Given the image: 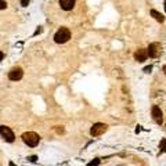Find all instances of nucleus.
I'll use <instances>...</instances> for the list:
<instances>
[{
	"label": "nucleus",
	"mask_w": 166,
	"mask_h": 166,
	"mask_svg": "<svg viewBox=\"0 0 166 166\" xmlns=\"http://www.w3.org/2000/svg\"><path fill=\"white\" fill-rule=\"evenodd\" d=\"M151 15H152L154 18L158 21V22H164V21H165V17L162 15L161 13H158L156 10H151Z\"/></svg>",
	"instance_id": "obj_10"
},
{
	"label": "nucleus",
	"mask_w": 166,
	"mask_h": 166,
	"mask_svg": "<svg viewBox=\"0 0 166 166\" xmlns=\"http://www.w3.org/2000/svg\"><path fill=\"white\" fill-rule=\"evenodd\" d=\"M159 151L161 152H166V138H162L159 143Z\"/></svg>",
	"instance_id": "obj_11"
},
{
	"label": "nucleus",
	"mask_w": 166,
	"mask_h": 166,
	"mask_svg": "<svg viewBox=\"0 0 166 166\" xmlns=\"http://www.w3.org/2000/svg\"><path fill=\"white\" fill-rule=\"evenodd\" d=\"M60 6L62 10L69 11L75 7V0H60Z\"/></svg>",
	"instance_id": "obj_9"
},
{
	"label": "nucleus",
	"mask_w": 166,
	"mask_h": 166,
	"mask_svg": "<svg viewBox=\"0 0 166 166\" xmlns=\"http://www.w3.org/2000/svg\"><path fill=\"white\" fill-rule=\"evenodd\" d=\"M22 141L28 145V147H36L40 141V137H39V134L35 132H25L22 134Z\"/></svg>",
	"instance_id": "obj_2"
},
{
	"label": "nucleus",
	"mask_w": 166,
	"mask_h": 166,
	"mask_svg": "<svg viewBox=\"0 0 166 166\" xmlns=\"http://www.w3.org/2000/svg\"><path fill=\"white\" fill-rule=\"evenodd\" d=\"M148 54H147V50L145 49H138L137 51L134 53V60L137 62H144L145 60H147Z\"/></svg>",
	"instance_id": "obj_8"
},
{
	"label": "nucleus",
	"mask_w": 166,
	"mask_h": 166,
	"mask_svg": "<svg viewBox=\"0 0 166 166\" xmlns=\"http://www.w3.org/2000/svg\"><path fill=\"white\" fill-rule=\"evenodd\" d=\"M29 2H31V0H21V6H22V7H26V6L29 4Z\"/></svg>",
	"instance_id": "obj_15"
},
{
	"label": "nucleus",
	"mask_w": 166,
	"mask_h": 166,
	"mask_svg": "<svg viewBox=\"0 0 166 166\" xmlns=\"http://www.w3.org/2000/svg\"><path fill=\"white\" fill-rule=\"evenodd\" d=\"M151 69H152V67H145V68H144V72L150 73V72H151Z\"/></svg>",
	"instance_id": "obj_16"
},
{
	"label": "nucleus",
	"mask_w": 166,
	"mask_h": 166,
	"mask_svg": "<svg viewBox=\"0 0 166 166\" xmlns=\"http://www.w3.org/2000/svg\"><path fill=\"white\" fill-rule=\"evenodd\" d=\"M151 115H152L154 120H155L158 124H162V122H164V114H162L161 108H159L158 105H154L152 109H151Z\"/></svg>",
	"instance_id": "obj_6"
},
{
	"label": "nucleus",
	"mask_w": 166,
	"mask_h": 166,
	"mask_svg": "<svg viewBox=\"0 0 166 166\" xmlns=\"http://www.w3.org/2000/svg\"><path fill=\"white\" fill-rule=\"evenodd\" d=\"M164 72H165V75H166V65L164 67Z\"/></svg>",
	"instance_id": "obj_19"
},
{
	"label": "nucleus",
	"mask_w": 166,
	"mask_h": 166,
	"mask_svg": "<svg viewBox=\"0 0 166 166\" xmlns=\"http://www.w3.org/2000/svg\"><path fill=\"white\" fill-rule=\"evenodd\" d=\"M26 161H29V162H36V161H37V156H36V155L28 156V158H26Z\"/></svg>",
	"instance_id": "obj_13"
},
{
	"label": "nucleus",
	"mask_w": 166,
	"mask_h": 166,
	"mask_svg": "<svg viewBox=\"0 0 166 166\" xmlns=\"http://www.w3.org/2000/svg\"><path fill=\"white\" fill-rule=\"evenodd\" d=\"M107 129H108V126L105 123H94L90 129V134L93 137H98V136H101L107 132Z\"/></svg>",
	"instance_id": "obj_4"
},
{
	"label": "nucleus",
	"mask_w": 166,
	"mask_h": 166,
	"mask_svg": "<svg viewBox=\"0 0 166 166\" xmlns=\"http://www.w3.org/2000/svg\"><path fill=\"white\" fill-rule=\"evenodd\" d=\"M4 8H7V3L4 0H0V10H4Z\"/></svg>",
	"instance_id": "obj_14"
},
{
	"label": "nucleus",
	"mask_w": 166,
	"mask_h": 166,
	"mask_svg": "<svg viewBox=\"0 0 166 166\" xmlns=\"http://www.w3.org/2000/svg\"><path fill=\"white\" fill-rule=\"evenodd\" d=\"M0 136H2L3 140L7 141V143H13V141L15 140V136H14L13 130L8 126H6V124H2V126H0Z\"/></svg>",
	"instance_id": "obj_3"
},
{
	"label": "nucleus",
	"mask_w": 166,
	"mask_h": 166,
	"mask_svg": "<svg viewBox=\"0 0 166 166\" xmlns=\"http://www.w3.org/2000/svg\"><path fill=\"white\" fill-rule=\"evenodd\" d=\"M3 57H4V54H3V53H2V51H0V61H2V60H3Z\"/></svg>",
	"instance_id": "obj_18"
},
{
	"label": "nucleus",
	"mask_w": 166,
	"mask_h": 166,
	"mask_svg": "<svg viewBox=\"0 0 166 166\" xmlns=\"http://www.w3.org/2000/svg\"><path fill=\"white\" fill-rule=\"evenodd\" d=\"M100 162H101V161H100V158H94L91 162H89L87 166H98V165H100Z\"/></svg>",
	"instance_id": "obj_12"
},
{
	"label": "nucleus",
	"mask_w": 166,
	"mask_h": 166,
	"mask_svg": "<svg viewBox=\"0 0 166 166\" xmlns=\"http://www.w3.org/2000/svg\"><path fill=\"white\" fill-rule=\"evenodd\" d=\"M69 39H71V31L68 28H65V26H61L54 35V42L58 44L67 43Z\"/></svg>",
	"instance_id": "obj_1"
},
{
	"label": "nucleus",
	"mask_w": 166,
	"mask_h": 166,
	"mask_svg": "<svg viewBox=\"0 0 166 166\" xmlns=\"http://www.w3.org/2000/svg\"><path fill=\"white\" fill-rule=\"evenodd\" d=\"M22 75H24L22 68L15 67V68H13V69L8 72V79H10V81H20V79L22 78Z\"/></svg>",
	"instance_id": "obj_7"
},
{
	"label": "nucleus",
	"mask_w": 166,
	"mask_h": 166,
	"mask_svg": "<svg viewBox=\"0 0 166 166\" xmlns=\"http://www.w3.org/2000/svg\"><path fill=\"white\" fill-rule=\"evenodd\" d=\"M10 166H15V165H14V164H13V162H11V164H10Z\"/></svg>",
	"instance_id": "obj_20"
},
{
	"label": "nucleus",
	"mask_w": 166,
	"mask_h": 166,
	"mask_svg": "<svg viewBox=\"0 0 166 166\" xmlns=\"http://www.w3.org/2000/svg\"><path fill=\"white\" fill-rule=\"evenodd\" d=\"M161 43H151L150 46H148V49H147V54H148V57H151V58H156L159 54H161Z\"/></svg>",
	"instance_id": "obj_5"
},
{
	"label": "nucleus",
	"mask_w": 166,
	"mask_h": 166,
	"mask_svg": "<svg viewBox=\"0 0 166 166\" xmlns=\"http://www.w3.org/2000/svg\"><path fill=\"white\" fill-rule=\"evenodd\" d=\"M57 132L58 133H64V129H62V126H61V129H57Z\"/></svg>",
	"instance_id": "obj_17"
},
{
	"label": "nucleus",
	"mask_w": 166,
	"mask_h": 166,
	"mask_svg": "<svg viewBox=\"0 0 166 166\" xmlns=\"http://www.w3.org/2000/svg\"><path fill=\"white\" fill-rule=\"evenodd\" d=\"M165 11H166V0H165Z\"/></svg>",
	"instance_id": "obj_21"
}]
</instances>
